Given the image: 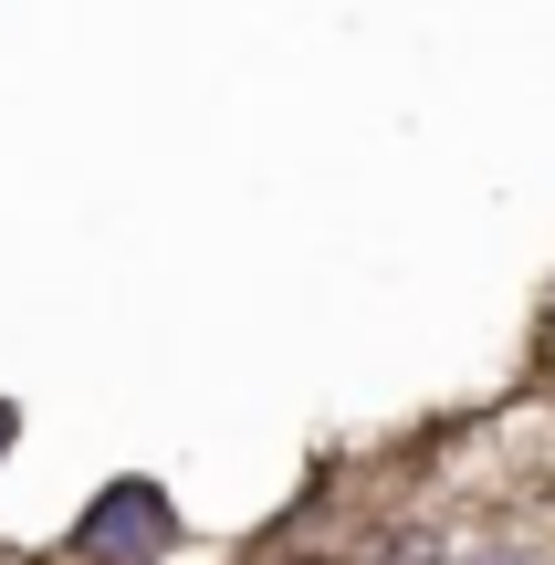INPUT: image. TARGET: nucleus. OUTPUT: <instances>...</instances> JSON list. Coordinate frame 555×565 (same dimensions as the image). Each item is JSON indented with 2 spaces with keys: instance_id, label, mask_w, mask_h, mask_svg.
I'll return each mask as SVG.
<instances>
[{
  "instance_id": "obj_2",
  "label": "nucleus",
  "mask_w": 555,
  "mask_h": 565,
  "mask_svg": "<svg viewBox=\"0 0 555 565\" xmlns=\"http://www.w3.org/2000/svg\"><path fill=\"white\" fill-rule=\"evenodd\" d=\"M11 440H21V408H11V398H0V461H11Z\"/></svg>"
},
{
  "instance_id": "obj_3",
  "label": "nucleus",
  "mask_w": 555,
  "mask_h": 565,
  "mask_svg": "<svg viewBox=\"0 0 555 565\" xmlns=\"http://www.w3.org/2000/svg\"><path fill=\"white\" fill-rule=\"evenodd\" d=\"M545 366H555V315H545Z\"/></svg>"
},
{
  "instance_id": "obj_1",
  "label": "nucleus",
  "mask_w": 555,
  "mask_h": 565,
  "mask_svg": "<svg viewBox=\"0 0 555 565\" xmlns=\"http://www.w3.org/2000/svg\"><path fill=\"white\" fill-rule=\"evenodd\" d=\"M168 545H179V503H168L147 471L105 482L95 503H84V524H74V565H158Z\"/></svg>"
}]
</instances>
